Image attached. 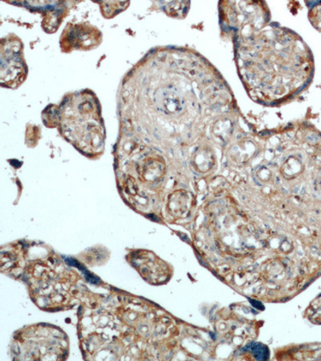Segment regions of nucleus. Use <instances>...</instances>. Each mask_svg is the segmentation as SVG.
<instances>
[{"mask_svg": "<svg viewBox=\"0 0 321 361\" xmlns=\"http://www.w3.org/2000/svg\"><path fill=\"white\" fill-rule=\"evenodd\" d=\"M303 170L302 161L297 157H291L284 163L281 169L285 178H293L298 176Z\"/></svg>", "mask_w": 321, "mask_h": 361, "instance_id": "f03ea898", "label": "nucleus"}, {"mask_svg": "<svg viewBox=\"0 0 321 361\" xmlns=\"http://www.w3.org/2000/svg\"><path fill=\"white\" fill-rule=\"evenodd\" d=\"M308 18L313 26L321 32V2L313 3L309 9Z\"/></svg>", "mask_w": 321, "mask_h": 361, "instance_id": "20e7f679", "label": "nucleus"}, {"mask_svg": "<svg viewBox=\"0 0 321 361\" xmlns=\"http://www.w3.org/2000/svg\"><path fill=\"white\" fill-rule=\"evenodd\" d=\"M165 171L163 161L156 159H149L143 166V174L145 177L151 179L159 178Z\"/></svg>", "mask_w": 321, "mask_h": 361, "instance_id": "f257e3e1", "label": "nucleus"}, {"mask_svg": "<svg viewBox=\"0 0 321 361\" xmlns=\"http://www.w3.org/2000/svg\"><path fill=\"white\" fill-rule=\"evenodd\" d=\"M195 164L201 172L211 170L214 164V157L211 150L202 149L198 151L195 158Z\"/></svg>", "mask_w": 321, "mask_h": 361, "instance_id": "7ed1b4c3", "label": "nucleus"}]
</instances>
